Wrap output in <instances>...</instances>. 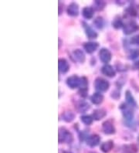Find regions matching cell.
I'll list each match as a JSON object with an SVG mask.
<instances>
[{
    "instance_id": "cell-1",
    "label": "cell",
    "mask_w": 139,
    "mask_h": 153,
    "mask_svg": "<svg viewBox=\"0 0 139 153\" xmlns=\"http://www.w3.org/2000/svg\"><path fill=\"white\" fill-rule=\"evenodd\" d=\"M74 141V136L72 133L65 128H59V143L71 144Z\"/></svg>"
},
{
    "instance_id": "cell-2",
    "label": "cell",
    "mask_w": 139,
    "mask_h": 153,
    "mask_svg": "<svg viewBox=\"0 0 139 153\" xmlns=\"http://www.w3.org/2000/svg\"><path fill=\"white\" fill-rule=\"evenodd\" d=\"M94 88L100 92L107 91L110 88V84L108 80L102 77H97L94 81Z\"/></svg>"
},
{
    "instance_id": "cell-3",
    "label": "cell",
    "mask_w": 139,
    "mask_h": 153,
    "mask_svg": "<svg viewBox=\"0 0 139 153\" xmlns=\"http://www.w3.org/2000/svg\"><path fill=\"white\" fill-rule=\"evenodd\" d=\"M120 109L122 111V114L124 119L128 121H132L134 118V111L132 108L129 105H125L124 103L121 104L120 106Z\"/></svg>"
},
{
    "instance_id": "cell-4",
    "label": "cell",
    "mask_w": 139,
    "mask_h": 153,
    "mask_svg": "<svg viewBox=\"0 0 139 153\" xmlns=\"http://www.w3.org/2000/svg\"><path fill=\"white\" fill-rule=\"evenodd\" d=\"M67 84L69 88L71 89H75L77 88H80L81 84V77L77 76V75H72L69 76L67 79Z\"/></svg>"
},
{
    "instance_id": "cell-5",
    "label": "cell",
    "mask_w": 139,
    "mask_h": 153,
    "mask_svg": "<svg viewBox=\"0 0 139 153\" xmlns=\"http://www.w3.org/2000/svg\"><path fill=\"white\" fill-rule=\"evenodd\" d=\"M102 130L104 134H113L116 131L113 121L111 120H107L102 124Z\"/></svg>"
},
{
    "instance_id": "cell-6",
    "label": "cell",
    "mask_w": 139,
    "mask_h": 153,
    "mask_svg": "<svg viewBox=\"0 0 139 153\" xmlns=\"http://www.w3.org/2000/svg\"><path fill=\"white\" fill-rule=\"evenodd\" d=\"M99 57L104 64H108V63L111 61V58H112V54L108 49L102 48L99 51Z\"/></svg>"
},
{
    "instance_id": "cell-7",
    "label": "cell",
    "mask_w": 139,
    "mask_h": 153,
    "mask_svg": "<svg viewBox=\"0 0 139 153\" xmlns=\"http://www.w3.org/2000/svg\"><path fill=\"white\" fill-rule=\"evenodd\" d=\"M123 28H124V33L126 35H130V34L137 31L138 29V26L135 21H130V22H127L125 25H124Z\"/></svg>"
},
{
    "instance_id": "cell-8",
    "label": "cell",
    "mask_w": 139,
    "mask_h": 153,
    "mask_svg": "<svg viewBox=\"0 0 139 153\" xmlns=\"http://www.w3.org/2000/svg\"><path fill=\"white\" fill-rule=\"evenodd\" d=\"M86 142L87 146H89L91 148H94L97 146L100 142V137L98 134H94L88 135L86 138Z\"/></svg>"
},
{
    "instance_id": "cell-9",
    "label": "cell",
    "mask_w": 139,
    "mask_h": 153,
    "mask_svg": "<svg viewBox=\"0 0 139 153\" xmlns=\"http://www.w3.org/2000/svg\"><path fill=\"white\" fill-rule=\"evenodd\" d=\"M75 108L77 109V111L78 112H80V113H84L87 110H89L90 105L87 101H84V100H80V101H78L76 103Z\"/></svg>"
},
{
    "instance_id": "cell-10",
    "label": "cell",
    "mask_w": 139,
    "mask_h": 153,
    "mask_svg": "<svg viewBox=\"0 0 139 153\" xmlns=\"http://www.w3.org/2000/svg\"><path fill=\"white\" fill-rule=\"evenodd\" d=\"M72 57L74 58V60L79 62V63H83L85 61L86 56L84 53L80 50V49H77V50H74L72 52Z\"/></svg>"
},
{
    "instance_id": "cell-11",
    "label": "cell",
    "mask_w": 139,
    "mask_h": 153,
    "mask_svg": "<svg viewBox=\"0 0 139 153\" xmlns=\"http://www.w3.org/2000/svg\"><path fill=\"white\" fill-rule=\"evenodd\" d=\"M67 14L71 16L75 17L79 15V6L76 2H72L67 7Z\"/></svg>"
},
{
    "instance_id": "cell-12",
    "label": "cell",
    "mask_w": 139,
    "mask_h": 153,
    "mask_svg": "<svg viewBox=\"0 0 139 153\" xmlns=\"http://www.w3.org/2000/svg\"><path fill=\"white\" fill-rule=\"evenodd\" d=\"M98 43L97 42H87L83 44V49L85 50L87 53H93L97 51V49L98 48Z\"/></svg>"
},
{
    "instance_id": "cell-13",
    "label": "cell",
    "mask_w": 139,
    "mask_h": 153,
    "mask_svg": "<svg viewBox=\"0 0 139 153\" xmlns=\"http://www.w3.org/2000/svg\"><path fill=\"white\" fill-rule=\"evenodd\" d=\"M101 72L103 74L108 76V77H114L116 75V72H115L114 67L109 64H105L104 66H103Z\"/></svg>"
},
{
    "instance_id": "cell-14",
    "label": "cell",
    "mask_w": 139,
    "mask_h": 153,
    "mask_svg": "<svg viewBox=\"0 0 139 153\" xmlns=\"http://www.w3.org/2000/svg\"><path fill=\"white\" fill-rule=\"evenodd\" d=\"M58 67H59V71L60 73L65 74L70 69V64L66 59L60 58L58 61Z\"/></svg>"
},
{
    "instance_id": "cell-15",
    "label": "cell",
    "mask_w": 139,
    "mask_h": 153,
    "mask_svg": "<svg viewBox=\"0 0 139 153\" xmlns=\"http://www.w3.org/2000/svg\"><path fill=\"white\" fill-rule=\"evenodd\" d=\"M83 25L87 37L89 39H95V38L97 37V32H95V30L92 27H91L89 25H87L86 22H83Z\"/></svg>"
},
{
    "instance_id": "cell-16",
    "label": "cell",
    "mask_w": 139,
    "mask_h": 153,
    "mask_svg": "<svg viewBox=\"0 0 139 153\" xmlns=\"http://www.w3.org/2000/svg\"><path fill=\"white\" fill-rule=\"evenodd\" d=\"M106 115H107V111L103 108L96 109L94 111L92 114L93 118L97 121H100L102 118H104Z\"/></svg>"
},
{
    "instance_id": "cell-17",
    "label": "cell",
    "mask_w": 139,
    "mask_h": 153,
    "mask_svg": "<svg viewBox=\"0 0 139 153\" xmlns=\"http://www.w3.org/2000/svg\"><path fill=\"white\" fill-rule=\"evenodd\" d=\"M91 101L94 105H100L103 102V101H104V96H103L102 94L97 92V93L93 94L92 95H91Z\"/></svg>"
},
{
    "instance_id": "cell-18",
    "label": "cell",
    "mask_w": 139,
    "mask_h": 153,
    "mask_svg": "<svg viewBox=\"0 0 139 153\" xmlns=\"http://www.w3.org/2000/svg\"><path fill=\"white\" fill-rule=\"evenodd\" d=\"M125 99H126V102L128 105L131 106L132 108H136L137 107V102H136L135 99L133 97L130 91H127L125 92Z\"/></svg>"
},
{
    "instance_id": "cell-19",
    "label": "cell",
    "mask_w": 139,
    "mask_h": 153,
    "mask_svg": "<svg viewBox=\"0 0 139 153\" xmlns=\"http://www.w3.org/2000/svg\"><path fill=\"white\" fill-rule=\"evenodd\" d=\"M114 148V142L111 140L107 141V142H104L101 144L100 146V150L104 153H108L112 150Z\"/></svg>"
},
{
    "instance_id": "cell-20",
    "label": "cell",
    "mask_w": 139,
    "mask_h": 153,
    "mask_svg": "<svg viewBox=\"0 0 139 153\" xmlns=\"http://www.w3.org/2000/svg\"><path fill=\"white\" fill-rule=\"evenodd\" d=\"M94 10L92 7H84L82 10V15L87 19H92V17L94 16Z\"/></svg>"
},
{
    "instance_id": "cell-21",
    "label": "cell",
    "mask_w": 139,
    "mask_h": 153,
    "mask_svg": "<svg viewBox=\"0 0 139 153\" xmlns=\"http://www.w3.org/2000/svg\"><path fill=\"white\" fill-rule=\"evenodd\" d=\"M61 117L62 119L66 121V122H71L75 118V114L72 111H68L63 112V114H62Z\"/></svg>"
},
{
    "instance_id": "cell-22",
    "label": "cell",
    "mask_w": 139,
    "mask_h": 153,
    "mask_svg": "<svg viewBox=\"0 0 139 153\" xmlns=\"http://www.w3.org/2000/svg\"><path fill=\"white\" fill-rule=\"evenodd\" d=\"M138 151L135 145L132 146H124V149L122 150V153H136Z\"/></svg>"
},
{
    "instance_id": "cell-23",
    "label": "cell",
    "mask_w": 139,
    "mask_h": 153,
    "mask_svg": "<svg viewBox=\"0 0 139 153\" xmlns=\"http://www.w3.org/2000/svg\"><path fill=\"white\" fill-rule=\"evenodd\" d=\"M80 120L84 125H91L93 123L94 118H93L92 115H83L80 117Z\"/></svg>"
},
{
    "instance_id": "cell-24",
    "label": "cell",
    "mask_w": 139,
    "mask_h": 153,
    "mask_svg": "<svg viewBox=\"0 0 139 153\" xmlns=\"http://www.w3.org/2000/svg\"><path fill=\"white\" fill-rule=\"evenodd\" d=\"M112 26L115 29H120L121 27H124V23H123L122 19H120V17H116L112 22Z\"/></svg>"
},
{
    "instance_id": "cell-25",
    "label": "cell",
    "mask_w": 139,
    "mask_h": 153,
    "mask_svg": "<svg viewBox=\"0 0 139 153\" xmlns=\"http://www.w3.org/2000/svg\"><path fill=\"white\" fill-rule=\"evenodd\" d=\"M94 24L95 25L97 28L102 29L104 26V20L101 16H97L94 20Z\"/></svg>"
},
{
    "instance_id": "cell-26",
    "label": "cell",
    "mask_w": 139,
    "mask_h": 153,
    "mask_svg": "<svg viewBox=\"0 0 139 153\" xmlns=\"http://www.w3.org/2000/svg\"><path fill=\"white\" fill-rule=\"evenodd\" d=\"M106 6V2L104 1H99L97 0L94 2V8L97 10H102Z\"/></svg>"
},
{
    "instance_id": "cell-27",
    "label": "cell",
    "mask_w": 139,
    "mask_h": 153,
    "mask_svg": "<svg viewBox=\"0 0 139 153\" xmlns=\"http://www.w3.org/2000/svg\"><path fill=\"white\" fill-rule=\"evenodd\" d=\"M126 13L128 15L131 16H137V10H135V8L130 6L126 10Z\"/></svg>"
},
{
    "instance_id": "cell-28",
    "label": "cell",
    "mask_w": 139,
    "mask_h": 153,
    "mask_svg": "<svg viewBox=\"0 0 139 153\" xmlns=\"http://www.w3.org/2000/svg\"><path fill=\"white\" fill-rule=\"evenodd\" d=\"M130 59L132 60H135L136 58H138L139 56V49H135V50H133V51L131 52L129 55Z\"/></svg>"
},
{
    "instance_id": "cell-29",
    "label": "cell",
    "mask_w": 139,
    "mask_h": 153,
    "mask_svg": "<svg viewBox=\"0 0 139 153\" xmlns=\"http://www.w3.org/2000/svg\"><path fill=\"white\" fill-rule=\"evenodd\" d=\"M87 91H88L87 88H80V90L79 91V94H80V96L85 97L87 95Z\"/></svg>"
},
{
    "instance_id": "cell-30",
    "label": "cell",
    "mask_w": 139,
    "mask_h": 153,
    "mask_svg": "<svg viewBox=\"0 0 139 153\" xmlns=\"http://www.w3.org/2000/svg\"><path fill=\"white\" fill-rule=\"evenodd\" d=\"M131 43H133V44L139 45V35H137L132 37V39H131Z\"/></svg>"
},
{
    "instance_id": "cell-31",
    "label": "cell",
    "mask_w": 139,
    "mask_h": 153,
    "mask_svg": "<svg viewBox=\"0 0 139 153\" xmlns=\"http://www.w3.org/2000/svg\"><path fill=\"white\" fill-rule=\"evenodd\" d=\"M135 67L136 69L139 70V60H138V61L135 63Z\"/></svg>"
},
{
    "instance_id": "cell-32",
    "label": "cell",
    "mask_w": 139,
    "mask_h": 153,
    "mask_svg": "<svg viewBox=\"0 0 139 153\" xmlns=\"http://www.w3.org/2000/svg\"><path fill=\"white\" fill-rule=\"evenodd\" d=\"M63 153H72V152H70V151H63Z\"/></svg>"
},
{
    "instance_id": "cell-33",
    "label": "cell",
    "mask_w": 139,
    "mask_h": 153,
    "mask_svg": "<svg viewBox=\"0 0 139 153\" xmlns=\"http://www.w3.org/2000/svg\"><path fill=\"white\" fill-rule=\"evenodd\" d=\"M90 153H96V152H90Z\"/></svg>"
},
{
    "instance_id": "cell-34",
    "label": "cell",
    "mask_w": 139,
    "mask_h": 153,
    "mask_svg": "<svg viewBox=\"0 0 139 153\" xmlns=\"http://www.w3.org/2000/svg\"><path fill=\"white\" fill-rule=\"evenodd\" d=\"M138 142H139V138H138Z\"/></svg>"
}]
</instances>
